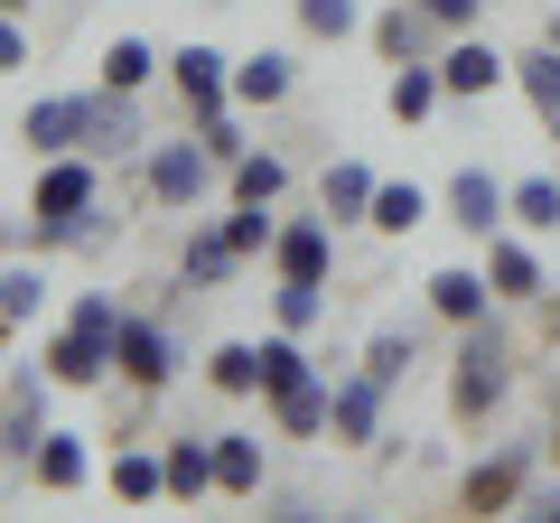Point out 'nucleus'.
<instances>
[{
	"label": "nucleus",
	"instance_id": "f257e3e1",
	"mask_svg": "<svg viewBox=\"0 0 560 523\" xmlns=\"http://www.w3.org/2000/svg\"><path fill=\"white\" fill-rule=\"evenodd\" d=\"M504 393H514V346H504L495 318H477L458 337V364H448V411H458V421H486Z\"/></svg>",
	"mask_w": 560,
	"mask_h": 523
},
{
	"label": "nucleus",
	"instance_id": "f03ea898",
	"mask_svg": "<svg viewBox=\"0 0 560 523\" xmlns=\"http://www.w3.org/2000/svg\"><path fill=\"white\" fill-rule=\"evenodd\" d=\"M28 216H47V224H84V216H103V168H94V150H57V160H38Z\"/></svg>",
	"mask_w": 560,
	"mask_h": 523
},
{
	"label": "nucleus",
	"instance_id": "7ed1b4c3",
	"mask_svg": "<svg viewBox=\"0 0 560 523\" xmlns=\"http://www.w3.org/2000/svg\"><path fill=\"white\" fill-rule=\"evenodd\" d=\"M47 393H57V374L47 364H10V393H0V458H38L47 440Z\"/></svg>",
	"mask_w": 560,
	"mask_h": 523
},
{
	"label": "nucleus",
	"instance_id": "20e7f679",
	"mask_svg": "<svg viewBox=\"0 0 560 523\" xmlns=\"http://www.w3.org/2000/svg\"><path fill=\"white\" fill-rule=\"evenodd\" d=\"M140 168H150V197H160V206H197L206 187H215V160H206L197 131H178V141H150V160H140Z\"/></svg>",
	"mask_w": 560,
	"mask_h": 523
},
{
	"label": "nucleus",
	"instance_id": "39448f33",
	"mask_svg": "<svg viewBox=\"0 0 560 523\" xmlns=\"http://www.w3.org/2000/svg\"><path fill=\"white\" fill-rule=\"evenodd\" d=\"M113 374L131 383V393H160V383L178 374V337H168L160 318H121V337H113Z\"/></svg>",
	"mask_w": 560,
	"mask_h": 523
},
{
	"label": "nucleus",
	"instance_id": "423d86ee",
	"mask_svg": "<svg viewBox=\"0 0 560 523\" xmlns=\"http://www.w3.org/2000/svg\"><path fill=\"white\" fill-rule=\"evenodd\" d=\"M448 224H458V234H504V224H514V187L495 178V168H458V178H448Z\"/></svg>",
	"mask_w": 560,
	"mask_h": 523
},
{
	"label": "nucleus",
	"instance_id": "0eeeda50",
	"mask_svg": "<svg viewBox=\"0 0 560 523\" xmlns=\"http://www.w3.org/2000/svg\"><path fill=\"white\" fill-rule=\"evenodd\" d=\"M20 131H28V150H38V160H57V150H84V141H94V94H38Z\"/></svg>",
	"mask_w": 560,
	"mask_h": 523
},
{
	"label": "nucleus",
	"instance_id": "6e6552de",
	"mask_svg": "<svg viewBox=\"0 0 560 523\" xmlns=\"http://www.w3.org/2000/svg\"><path fill=\"white\" fill-rule=\"evenodd\" d=\"M383 393H393V383H383V374H364V364H355V374L337 383V411H327V440H337V449H374V440H383Z\"/></svg>",
	"mask_w": 560,
	"mask_h": 523
},
{
	"label": "nucleus",
	"instance_id": "1a4fd4ad",
	"mask_svg": "<svg viewBox=\"0 0 560 523\" xmlns=\"http://www.w3.org/2000/svg\"><path fill=\"white\" fill-rule=\"evenodd\" d=\"M327 262H337V224L327 216H290L271 234V271L280 281H327Z\"/></svg>",
	"mask_w": 560,
	"mask_h": 523
},
{
	"label": "nucleus",
	"instance_id": "9d476101",
	"mask_svg": "<svg viewBox=\"0 0 560 523\" xmlns=\"http://www.w3.org/2000/svg\"><path fill=\"white\" fill-rule=\"evenodd\" d=\"M94 160H150V121H140V94H113L94 84Z\"/></svg>",
	"mask_w": 560,
	"mask_h": 523
},
{
	"label": "nucleus",
	"instance_id": "9b49d317",
	"mask_svg": "<svg viewBox=\"0 0 560 523\" xmlns=\"http://www.w3.org/2000/svg\"><path fill=\"white\" fill-rule=\"evenodd\" d=\"M168 84H178L187 113H206V103H234V57H224V47H206V38H187L178 57H168Z\"/></svg>",
	"mask_w": 560,
	"mask_h": 523
},
{
	"label": "nucleus",
	"instance_id": "f8f14e48",
	"mask_svg": "<svg viewBox=\"0 0 560 523\" xmlns=\"http://www.w3.org/2000/svg\"><path fill=\"white\" fill-rule=\"evenodd\" d=\"M523 477H533V449H495V458H477L458 477V496H467V514H504L523 496Z\"/></svg>",
	"mask_w": 560,
	"mask_h": 523
},
{
	"label": "nucleus",
	"instance_id": "ddd939ff",
	"mask_svg": "<svg viewBox=\"0 0 560 523\" xmlns=\"http://www.w3.org/2000/svg\"><path fill=\"white\" fill-rule=\"evenodd\" d=\"M38 364H47L57 383H103V374H113V337H94V327H75V318H66L57 337L38 346Z\"/></svg>",
	"mask_w": 560,
	"mask_h": 523
},
{
	"label": "nucleus",
	"instance_id": "4468645a",
	"mask_svg": "<svg viewBox=\"0 0 560 523\" xmlns=\"http://www.w3.org/2000/svg\"><path fill=\"white\" fill-rule=\"evenodd\" d=\"M440 75H448V103H477V94H495V84L514 75V57H495L486 38H467V28H458V47L440 57Z\"/></svg>",
	"mask_w": 560,
	"mask_h": 523
},
{
	"label": "nucleus",
	"instance_id": "2eb2a0df",
	"mask_svg": "<svg viewBox=\"0 0 560 523\" xmlns=\"http://www.w3.org/2000/svg\"><path fill=\"white\" fill-rule=\"evenodd\" d=\"M440 103H448V75H440V66H430V57H411V66H401L393 84H383V113H393L401 131H420V121L440 113Z\"/></svg>",
	"mask_w": 560,
	"mask_h": 523
},
{
	"label": "nucleus",
	"instance_id": "dca6fc26",
	"mask_svg": "<svg viewBox=\"0 0 560 523\" xmlns=\"http://www.w3.org/2000/svg\"><path fill=\"white\" fill-rule=\"evenodd\" d=\"M486 281H495V300H541V253L523 234H486Z\"/></svg>",
	"mask_w": 560,
	"mask_h": 523
},
{
	"label": "nucleus",
	"instance_id": "f3484780",
	"mask_svg": "<svg viewBox=\"0 0 560 523\" xmlns=\"http://www.w3.org/2000/svg\"><path fill=\"white\" fill-rule=\"evenodd\" d=\"M84 477H94V449H84V430H47L38 458H28V486H47V496H75Z\"/></svg>",
	"mask_w": 560,
	"mask_h": 523
},
{
	"label": "nucleus",
	"instance_id": "a211bd4d",
	"mask_svg": "<svg viewBox=\"0 0 560 523\" xmlns=\"http://www.w3.org/2000/svg\"><path fill=\"white\" fill-rule=\"evenodd\" d=\"M290 84H300V57H290V47H253V57H234V103H243V113L280 103Z\"/></svg>",
	"mask_w": 560,
	"mask_h": 523
},
{
	"label": "nucleus",
	"instance_id": "6ab92c4d",
	"mask_svg": "<svg viewBox=\"0 0 560 523\" xmlns=\"http://www.w3.org/2000/svg\"><path fill=\"white\" fill-rule=\"evenodd\" d=\"M430 309H440L448 327H477L486 309H495V281H486V271H467V262H448V271H430Z\"/></svg>",
	"mask_w": 560,
	"mask_h": 523
},
{
	"label": "nucleus",
	"instance_id": "aec40b11",
	"mask_svg": "<svg viewBox=\"0 0 560 523\" xmlns=\"http://www.w3.org/2000/svg\"><path fill=\"white\" fill-rule=\"evenodd\" d=\"M234 271H243L234 234H224V224H197V234H187V253H178V281H187V290H224Z\"/></svg>",
	"mask_w": 560,
	"mask_h": 523
},
{
	"label": "nucleus",
	"instance_id": "412c9836",
	"mask_svg": "<svg viewBox=\"0 0 560 523\" xmlns=\"http://www.w3.org/2000/svg\"><path fill=\"white\" fill-rule=\"evenodd\" d=\"M374 168L364 160H327V178H318V206H327V224H364L374 216Z\"/></svg>",
	"mask_w": 560,
	"mask_h": 523
},
{
	"label": "nucleus",
	"instance_id": "4be33fe9",
	"mask_svg": "<svg viewBox=\"0 0 560 523\" xmlns=\"http://www.w3.org/2000/svg\"><path fill=\"white\" fill-rule=\"evenodd\" d=\"M327 411H337V383L308 374L300 393H271V421L290 430V440H327Z\"/></svg>",
	"mask_w": 560,
	"mask_h": 523
},
{
	"label": "nucleus",
	"instance_id": "5701e85b",
	"mask_svg": "<svg viewBox=\"0 0 560 523\" xmlns=\"http://www.w3.org/2000/svg\"><path fill=\"white\" fill-rule=\"evenodd\" d=\"M430 28H440V20H430L420 0H393V10L374 20V47H383L393 66H411V57H430Z\"/></svg>",
	"mask_w": 560,
	"mask_h": 523
},
{
	"label": "nucleus",
	"instance_id": "b1692460",
	"mask_svg": "<svg viewBox=\"0 0 560 523\" xmlns=\"http://www.w3.org/2000/svg\"><path fill=\"white\" fill-rule=\"evenodd\" d=\"M160 467H168V496H178V504L215 496V440H168Z\"/></svg>",
	"mask_w": 560,
	"mask_h": 523
},
{
	"label": "nucleus",
	"instance_id": "393cba45",
	"mask_svg": "<svg viewBox=\"0 0 560 523\" xmlns=\"http://www.w3.org/2000/svg\"><path fill=\"white\" fill-rule=\"evenodd\" d=\"M215 496H261V440L253 430H215Z\"/></svg>",
	"mask_w": 560,
	"mask_h": 523
},
{
	"label": "nucleus",
	"instance_id": "a878e982",
	"mask_svg": "<svg viewBox=\"0 0 560 523\" xmlns=\"http://www.w3.org/2000/svg\"><path fill=\"white\" fill-rule=\"evenodd\" d=\"M514 84H523V103H533V113L560 131V47H551V38H541L533 57H514Z\"/></svg>",
	"mask_w": 560,
	"mask_h": 523
},
{
	"label": "nucleus",
	"instance_id": "bb28decb",
	"mask_svg": "<svg viewBox=\"0 0 560 523\" xmlns=\"http://www.w3.org/2000/svg\"><path fill=\"white\" fill-rule=\"evenodd\" d=\"M187 131L206 141V160H215V168H234L243 150H253V141H243V103H206V113H187Z\"/></svg>",
	"mask_w": 560,
	"mask_h": 523
},
{
	"label": "nucleus",
	"instance_id": "cd10ccee",
	"mask_svg": "<svg viewBox=\"0 0 560 523\" xmlns=\"http://www.w3.org/2000/svg\"><path fill=\"white\" fill-rule=\"evenodd\" d=\"M374 234H411V224H430V187H411V178H383L374 187Z\"/></svg>",
	"mask_w": 560,
	"mask_h": 523
},
{
	"label": "nucleus",
	"instance_id": "c85d7f7f",
	"mask_svg": "<svg viewBox=\"0 0 560 523\" xmlns=\"http://www.w3.org/2000/svg\"><path fill=\"white\" fill-rule=\"evenodd\" d=\"M47 309V271L38 262H0V327H28Z\"/></svg>",
	"mask_w": 560,
	"mask_h": 523
},
{
	"label": "nucleus",
	"instance_id": "c756f323",
	"mask_svg": "<svg viewBox=\"0 0 560 523\" xmlns=\"http://www.w3.org/2000/svg\"><path fill=\"white\" fill-rule=\"evenodd\" d=\"M160 66H168V57H160L150 38H113V47H103V84H113V94H140Z\"/></svg>",
	"mask_w": 560,
	"mask_h": 523
},
{
	"label": "nucleus",
	"instance_id": "7c9ffc66",
	"mask_svg": "<svg viewBox=\"0 0 560 523\" xmlns=\"http://www.w3.org/2000/svg\"><path fill=\"white\" fill-rule=\"evenodd\" d=\"M113 496L121 504H160L168 496V467L150 458V449H113Z\"/></svg>",
	"mask_w": 560,
	"mask_h": 523
},
{
	"label": "nucleus",
	"instance_id": "2f4dec72",
	"mask_svg": "<svg viewBox=\"0 0 560 523\" xmlns=\"http://www.w3.org/2000/svg\"><path fill=\"white\" fill-rule=\"evenodd\" d=\"M206 383H215V393H261V346L253 337H234V346H215V356H206Z\"/></svg>",
	"mask_w": 560,
	"mask_h": 523
},
{
	"label": "nucleus",
	"instance_id": "473e14b6",
	"mask_svg": "<svg viewBox=\"0 0 560 523\" xmlns=\"http://www.w3.org/2000/svg\"><path fill=\"white\" fill-rule=\"evenodd\" d=\"M300 383H308L300 337H290V327H280V337H261V403H271V393H300Z\"/></svg>",
	"mask_w": 560,
	"mask_h": 523
},
{
	"label": "nucleus",
	"instance_id": "72a5a7b5",
	"mask_svg": "<svg viewBox=\"0 0 560 523\" xmlns=\"http://www.w3.org/2000/svg\"><path fill=\"white\" fill-rule=\"evenodd\" d=\"M271 318L290 327V337H308V327L327 318V281H280L271 290Z\"/></svg>",
	"mask_w": 560,
	"mask_h": 523
},
{
	"label": "nucleus",
	"instance_id": "f704fd0d",
	"mask_svg": "<svg viewBox=\"0 0 560 523\" xmlns=\"http://www.w3.org/2000/svg\"><path fill=\"white\" fill-rule=\"evenodd\" d=\"M280 187H290V168H280L271 150H243L234 160V197L243 206H280Z\"/></svg>",
	"mask_w": 560,
	"mask_h": 523
},
{
	"label": "nucleus",
	"instance_id": "c9c22d12",
	"mask_svg": "<svg viewBox=\"0 0 560 523\" xmlns=\"http://www.w3.org/2000/svg\"><path fill=\"white\" fill-rule=\"evenodd\" d=\"M514 224L523 234H560V178H514Z\"/></svg>",
	"mask_w": 560,
	"mask_h": 523
},
{
	"label": "nucleus",
	"instance_id": "e433bc0d",
	"mask_svg": "<svg viewBox=\"0 0 560 523\" xmlns=\"http://www.w3.org/2000/svg\"><path fill=\"white\" fill-rule=\"evenodd\" d=\"M300 28H308V38H355L364 0H300Z\"/></svg>",
	"mask_w": 560,
	"mask_h": 523
},
{
	"label": "nucleus",
	"instance_id": "4c0bfd02",
	"mask_svg": "<svg viewBox=\"0 0 560 523\" xmlns=\"http://www.w3.org/2000/svg\"><path fill=\"white\" fill-rule=\"evenodd\" d=\"M224 234H234V253H243V262H253V253L271 262V234H280V224H271V206H243V197H234V216H224Z\"/></svg>",
	"mask_w": 560,
	"mask_h": 523
},
{
	"label": "nucleus",
	"instance_id": "58836bf2",
	"mask_svg": "<svg viewBox=\"0 0 560 523\" xmlns=\"http://www.w3.org/2000/svg\"><path fill=\"white\" fill-rule=\"evenodd\" d=\"M364 374H383V383H401V374H411V337H401V327H383V337L364 346Z\"/></svg>",
	"mask_w": 560,
	"mask_h": 523
},
{
	"label": "nucleus",
	"instance_id": "ea45409f",
	"mask_svg": "<svg viewBox=\"0 0 560 523\" xmlns=\"http://www.w3.org/2000/svg\"><path fill=\"white\" fill-rule=\"evenodd\" d=\"M75 327H94V337H121V309H113V290H75V309H66Z\"/></svg>",
	"mask_w": 560,
	"mask_h": 523
},
{
	"label": "nucleus",
	"instance_id": "a19ab883",
	"mask_svg": "<svg viewBox=\"0 0 560 523\" xmlns=\"http://www.w3.org/2000/svg\"><path fill=\"white\" fill-rule=\"evenodd\" d=\"M10 66H28V28H20V10H0V75Z\"/></svg>",
	"mask_w": 560,
	"mask_h": 523
},
{
	"label": "nucleus",
	"instance_id": "79ce46f5",
	"mask_svg": "<svg viewBox=\"0 0 560 523\" xmlns=\"http://www.w3.org/2000/svg\"><path fill=\"white\" fill-rule=\"evenodd\" d=\"M420 10H430L440 28H477L486 20V0H420Z\"/></svg>",
	"mask_w": 560,
	"mask_h": 523
},
{
	"label": "nucleus",
	"instance_id": "37998d69",
	"mask_svg": "<svg viewBox=\"0 0 560 523\" xmlns=\"http://www.w3.org/2000/svg\"><path fill=\"white\" fill-rule=\"evenodd\" d=\"M514 504H523V514H533V523H560V486H523Z\"/></svg>",
	"mask_w": 560,
	"mask_h": 523
},
{
	"label": "nucleus",
	"instance_id": "c03bdc74",
	"mask_svg": "<svg viewBox=\"0 0 560 523\" xmlns=\"http://www.w3.org/2000/svg\"><path fill=\"white\" fill-rule=\"evenodd\" d=\"M541 38H551V47H560V10H551V20H541Z\"/></svg>",
	"mask_w": 560,
	"mask_h": 523
},
{
	"label": "nucleus",
	"instance_id": "a18cd8bd",
	"mask_svg": "<svg viewBox=\"0 0 560 523\" xmlns=\"http://www.w3.org/2000/svg\"><path fill=\"white\" fill-rule=\"evenodd\" d=\"M0 10H28V0H0Z\"/></svg>",
	"mask_w": 560,
	"mask_h": 523
}]
</instances>
